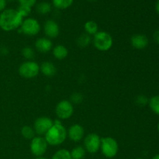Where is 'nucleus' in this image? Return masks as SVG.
I'll return each mask as SVG.
<instances>
[{"label":"nucleus","instance_id":"obj_5","mask_svg":"<svg viewBox=\"0 0 159 159\" xmlns=\"http://www.w3.org/2000/svg\"><path fill=\"white\" fill-rule=\"evenodd\" d=\"M19 74L24 79H33L38 75L40 72V65L33 61H27L19 67Z\"/></svg>","mask_w":159,"mask_h":159},{"label":"nucleus","instance_id":"obj_20","mask_svg":"<svg viewBox=\"0 0 159 159\" xmlns=\"http://www.w3.org/2000/svg\"><path fill=\"white\" fill-rule=\"evenodd\" d=\"M72 159H83L85 156V149L82 146H77L70 152Z\"/></svg>","mask_w":159,"mask_h":159},{"label":"nucleus","instance_id":"obj_26","mask_svg":"<svg viewBox=\"0 0 159 159\" xmlns=\"http://www.w3.org/2000/svg\"><path fill=\"white\" fill-rule=\"evenodd\" d=\"M83 100V96L79 93H75L70 97V102L72 104H79Z\"/></svg>","mask_w":159,"mask_h":159},{"label":"nucleus","instance_id":"obj_33","mask_svg":"<svg viewBox=\"0 0 159 159\" xmlns=\"http://www.w3.org/2000/svg\"><path fill=\"white\" fill-rule=\"evenodd\" d=\"M152 159H159V154H158V155H155V156L152 158Z\"/></svg>","mask_w":159,"mask_h":159},{"label":"nucleus","instance_id":"obj_32","mask_svg":"<svg viewBox=\"0 0 159 159\" xmlns=\"http://www.w3.org/2000/svg\"><path fill=\"white\" fill-rule=\"evenodd\" d=\"M155 9H156L157 13H158L159 15V0L157 1L156 4H155Z\"/></svg>","mask_w":159,"mask_h":159},{"label":"nucleus","instance_id":"obj_21","mask_svg":"<svg viewBox=\"0 0 159 159\" xmlns=\"http://www.w3.org/2000/svg\"><path fill=\"white\" fill-rule=\"evenodd\" d=\"M148 106L154 113L159 115V95L152 96L149 99Z\"/></svg>","mask_w":159,"mask_h":159},{"label":"nucleus","instance_id":"obj_16","mask_svg":"<svg viewBox=\"0 0 159 159\" xmlns=\"http://www.w3.org/2000/svg\"><path fill=\"white\" fill-rule=\"evenodd\" d=\"M52 53L54 57L57 60H63L67 57L68 54V51L67 48L64 45L59 44L52 48Z\"/></svg>","mask_w":159,"mask_h":159},{"label":"nucleus","instance_id":"obj_28","mask_svg":"<svg viewBox=\"0 0 159 159\" xmlns=\"http://www.w3.org/2000/svg\"><path fill=\"white\" fill-rule=\"evenodd\" d=\"M149 99L144 95H140L136 98V103L141 107H145L148 104Z\"/></svg>","mask_w":159,"mask_h":159},{"label":"nucleus","instance_id":"obj_9","mask_svg":"<svg viewBox=\"0 0 159 159\" xmlns=\"http://www.w3.org/2000/svg\"><path fill=\"white\" fill-rule=\"evenodd\" d=\"M101 138L96 133L86 135L84 139V148L90 154H95L100 149Z\"/></svg>","mask_w":159,"mask_h":159},{"label":"nucleus","instance_id":"obj_27","mask_svg":"<svg viewBox=\"0 0 159 159\" xmlns=\"http://www.w3.org/2000/svg\"><path fill=\"white\" fill-rule=\"evenodd\" d=\"M16 10L18 11L19 13H20L23 18H25V17H27L30 14L31 8L27 7V6H20Z\"/></svg>","mask_w":159,"mask_h":159},{"label":"nucleus","instance_id":"obj_11","mask_svg":"<svg viewBox=\"0 0 159 159\" xmlns=\"http://www.w3.org/2000/svg\"><path fill=\"white\" fill-rule=\"evenodd\" d=\"M43 31L48 38H56L60 34V28L57 22L53 20H48L43 25Z\"/></svg>","mask_w":159,"mask_h":159},{"label":"nucleus","instance_id":"obj_15","mask_svg":"<svg viewBox=\"0 0 159 159\" xmlns=\"http://www.w3.org/2000/svg\"><path fill=\"white\" fill-rule=\"evenodd\" d=\"M40 71L47 77H52L57 73V68L53 63L50 61H44L40 66Z\"/></svg>","mask_w":159,"mask_h":159},{"label":"nucleus","instance_id":"obj_25","mask_svg":"<svg viewBox=\"0 0 159 159\" xmlns=\"http://www.w3.org/2000/svg\"><path fill=\"white\" fill-rule=\"evenodd\" d=\"M22 55L27 60L31 61L34 57V51L30 47H25L22 49Z\"/></svg>","mask_w":159,"mask_h":159},{"label":"nucleus","instance_id":"obj_17","mask_svg":"<svg viewBox=\"0 0 159 159\" xmlns=\"http://www.w3.org/2000/svg\"><path fill=\"white\" fill-rule=\"evenodd\" d=\"M84 29H85L87 34L91 36L95 35L99 31V26H98V24L95 21L89 20L84 25Z\"/></svg>","mask_w":159,"mask_h":159},{"label":"nucleus","instance_id":"obj_1","mask_svg":"<svg viewBox=\"0 0 159 159\" xmlns=\"http://www.w3.org/2000/svg\"><path fill=\"white\" fill-rule=\"evenodd\" d=\"M23 17L16 9H7L0 14V28L5 31H12L20 28Z\"/></svg>","mask_w":159,"mask_h":159},{"label":"nucleus","instance_id":"obj_19","mask_svg":"<svg viewBox=\"0 0 159 159\" xmlns=\"http://www.w3.org/2000/svg\"><path fill=\"white\" fill-rule=\"evenodd\" d=\"M36 10L40 15H46L51 11V5L48 2H41L36 6Z\"/></svg>","mask_w":159,"mask_h":159},{"label":"nucleus","instance_id":"obj_29","mask_svg":"<svg viewBox=\"0 0 159 159\" xmlns=\"http://www.w3.org/2000/svg\"><path fill=\"white\" fill-rule=\"evenodd\" d=\"M20 6H27V7L32 8L37 3V0H18Z\"/></svg>","mask_w":159,"mask_h":159},{"label":"nucleus","instance_id":"obj_35","mask_svg":"<svg viewBox=\"0 0 159 159\" xmlns=\"http://www.w3.org/2000/svg\"><path fill=\"white\" fill-rule=\"evenodd\" d=\"M88 2H94L98 1V0H87Z\"/></svg>","mask_w":159,"mask_h":159},{"label":"nucleus","instance_id":"obj_6","mask_svg":"<svg viewBox=\"0 0 159 159\" xmlns=\"http://www.w3.org/2000/svg\"><path fill=\"white\" fill-rule=\"evenodd\" d=\"M40 24L36 19L26 18L23 20L20 27V32L27 36H36L40 33Z\"/></svg>","mask_w":159,"mask_h":159},{"label":"nucleus","instance_id":"obj_4","mask_svg":"<svg viewBox=\"0 0 159 159\" xmlns=\"http://www.w3.org/2000/svg\"><path fill=\"white\" fill-rule=\"evenodd\" d=\"M100 150L106 158H113L117 155L119 145L114 138L111 137H106L101 138Z\"/></svg>","mask_w":159,"mask_h":159},{"label":"nucleus","instance_id":"obj_18","mask_svg":"<svg viewBox=\"0 0 159 159\" xmlns=\"http://www.w3.org/2000/svg\"><path fill=\"white\" fill-rule=\"evenodd\" d=\"M74 0H52V5L57 9H66L71 6Z\"/></svg>","mask_w":159,"mask_h":159},{"label":"nucleus","instance_id":"obj_37","mask_svg":"<svg viewBox=\"0 0 159 159\" xmlns=\"http://www.w3.org/2000/svg\"><path fill=\"white\" fill-rule=\"evenodd\" d=\"M7 1H9V2H12V1H14V0H7Z\"/></svg>","mask_w":159,"mask_h":159},{"label":"nucleus","instance_id":"obj_12","mask_svg":"<svg viewBox=\"0 0 159 159\" xmlns=\"http://www.w3.org/2000/svg\"><path fill=\"white\" fill-rule=\"evenodd\" d=\"M67 134L71 141H74V142H79L84 138L85 130L80 124H73L69 127Z\"/></svg>","mask_w":159,"mask_h":159},{"label":"nucleus","instance_id":"obj_2","mask_svg":"<svg viewBox=\"0 0 159 159\" xmlns=\"http://www.w3.org/2000/svg\"><path fill=\"white\" fill-rule=\"evenodd\" d=\"M67 135L66 129L60 120H56L51 129L45 134L44 138L49 145L58 146L65 142Z\"/></svg>","mask_w":159,"mask_h":159},{"label":"nucleus","instance_id":"obj_30","mask_svg":"<svg viewBox=\"0 0 159 159\" xmlns=\"http://www.w3.org/2000/svg\"><path fill=\"white\" fill-rule=\"evenodd\" d=\"M7 0H0V12H2L6 9Z\"/></svg>","mask_w":159,"mask_h":159},{"label":"nucleus","instance_id":"obj_13","mask_svg":"<svg viewBox=\"0 0 159 159\" xmlns=\"http://www.w3.org/2000/svg\"><path fill=\"white\" fill-rule=\"evenodd\" d=\"M130 43L137 50H143L148 45V39L144 34H134L130 38Z\"/></svg>","mask_w":159,"mask_h":159},{"label":"nucleus","instance_id":"obj_23","mask_svg":"<svg viewBox=\"0 0 159 159\" xmlns=\"http://www.w3.org/2000/svg\"><path fill=\"white\" fill-rule=\"evenodd\" d=\"M35 131H34V127H31L30 126H24L21 128V135L24 138L27 140H32L35 138Z\"/></svg>","mask_w":159,"mask_h":159},{"label":"nucleus","instance_id":"obj_3","mask_svg":"<svg viewBox=\"0 0 159 159\" xmlns=\"http://www.w3.org/2000/svg\"><path fill=\"white\" fill-rule=\"evenodd\" d=\"M93 44L98 51H107L113 47V37L105 31H98L93 37Z\"/></svg>","mask_w":159,"mask_h":159},{"label":"nucleus","instance_id":"obj_24","mask_svg":"<svg viewBox=\"0 0 159 159\" xmlns=\"http://www.w3.org/2000/svg\"><path fill=\"white\" fill-rule=\"evenodd\" d=\"M51 159H72L71 158V154L69 151L66 149H60L57 151L54 155L52 156Z\"/></svg>","mask_w":159,"mask_h":159},{"label":"nucleus","instance_id":"obj_31","mask_svg":"<svg viewBox=\"0 0 159 159\" xmlns=\"http://www.w3.org/2000/svg\"><path fill=\"white\" fill-rule=\"evenodd\" d=\"M153 39L155 43L159 45V30L155 31L153 34Z\"/></svg>","mask_w":159,"mask_h":159},{"label":"nucleus","instance_id":"obj_22","mask_svg":"<svg viewBox=\"0 0 159 159\" xmlns=\"http://www.w3.org/2000/svg\"><path fill=\"white\" fill-rule=\"evenodd\" d=\"M91 40V36L85 33V34H82L79 36L77 40V44L80 48H85L90 44Z\"/></svg>","mask_w":159,"mask_h":159},{"label":"nucleus","instance_id":"obj_14","mask_svg":"<svg viewBox=\"0 0 159 159\" xmlns=\"http://www.w3.org/2000/svg\"><path fill=\"white\" fill-rule=\"evenodd\" d=\"M35 48L40 53H47L52 50L53 43L49 38L41 37L36 40Z\"/></svg>","mask_w":159,"mask_h":159},{"label":"nucleus","instance_id":"obj_8","mask_svg":"<svg viewBox=\"0 0 159 159\" xmlns=\"http://www.w3.org/2000/svg\"><path fill=\"white\" fill-rule=\"evenodd\" d=\"M55 113L59 120H68L74 113L73 104L68 100H61L57 104Z\"/></svg>","mask_w":159,"mask_h":159},{"label":"nucleus","instance_id":"obj_36","mask_svg":"<svg viewBox=\"0 0 159 159\" xmlns=\"http://www.w3.org/2000/svg\"><path fill=\"white\" fill-rule=\"evenodd\" d=\"M157 129H158V133H159V122H158V126H157Z\"/></svg>","mask_w":159,"mask_h":159},{"label":"nucleus","instance_id":"obj_7","mask_svg":"<svg viewBox=\"0 0 159 159\" xmlns=\"http://www.w3.org/2000/svg\"><path fill=\"white\" fill-rule=\"evenodd\" d=\"M48 146V144L44 138H42L41 136H36L31 140L30 148L31 153L34 156L41 157L46 153Z\"/></svg>","mask_w":159,"mask_h":159},{"label":"nucleus","instance_id":"obj_34","mask_svg":"<svg viewBox=\"0 0 159 159\" xmlns=\"http://www.w3.org/2000/svg\"><path fill=\"white\" fill-rule=\"evenodd\" d=\"M34 159H47V158H44V157L41 156V157H37V158H34Z\"/></svg>","mask_w":159,"mask_h":159},{"label":"nucleus","instance_id":"obj_38","mask_svg":"<svg viewBox=\"0 0 159 159\" xmlns=\"http://www.w3.org/2000/svg\"><path fill=\"white\" fill-rule=\"evenodd\" d=\"M137 159H144V158H137Z\"/></svg>","mask_w":159,"mask_h":159},{"label":"nucleus","instance_id":"obj_10","mask_svg":"<svg viewBox=\"0 0 159 159\" xmlns=\"http://www.w3.org/2000/svg\"><path fill=\"white\" fill-rule=\"evenodd\" d=\"M54 124V121L48 116H40L38 117L34 124V131L37 134L42 136L51 129Z\"/></svg>","mask_w":159,"mask_h":159}]
</instances>
